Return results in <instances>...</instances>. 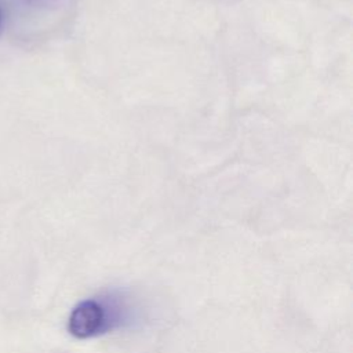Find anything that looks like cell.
Segmentation results:
<instances>
[{"mask_svg":"<svg viewBox=\"0 0 353 353\" xmlns=\"http://www.w3.org/2000/svg\"><path fill=\"white\" fill-rule=\"evenodd\" d=\"M145 317L141 302L125 290H108L80 301L70 312L68 331L77 339H92L137 327Z\"/></svg>","mask_w":353,"mask_h":353,"instance_id":"6da1fadb","label":"cell"}]
</instances>
